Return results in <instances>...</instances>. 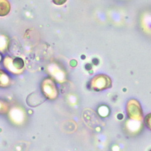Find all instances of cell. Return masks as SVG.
Listing matches in <instances>:
<instances>
[{"mask_svg":"<svg viewBox=\"0 0 151 151\" xmlns=\"http://www.w3.org/2000/svg\"><path fill=\"white\" fill-rule=\"evenodd\" d=\"M127 112L131 119L141 120L143 117L142 109L137 100H131L127 107Z\"/></svg>","mask_w":151,"mask_h":151,"instance_id":"6da1fadb","label":"cell"},{"mask_svg":"<svg viewBox=\"0 0 151 151\" xmlns=\"http://www.w3.org/2000/svg\"><path fill=\"white\" fill-rule=\"evenodd\" d=\"M145 123L147 126V127L151 130V113L147 114L145 118Z\"/></svg>","mask_w":151,"mask_h":151,"instance_id":"7a4b0ae2","label":"cell"}]
</instances>
